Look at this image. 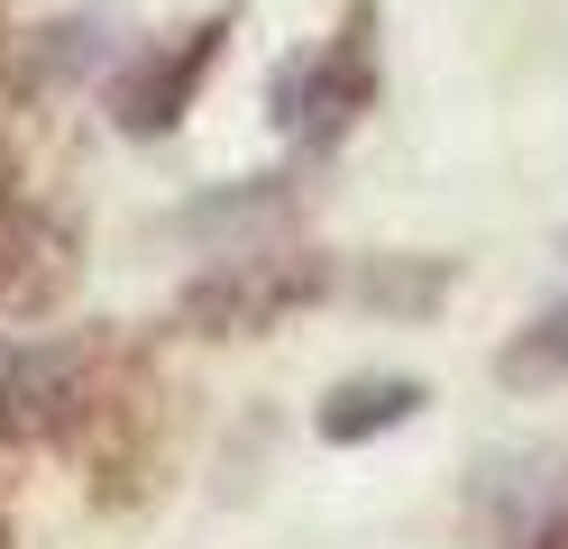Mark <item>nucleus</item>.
<instances>
[{
  "label": "nucleus",
  "mask_w": 568,
  "mask_h": 549,
  "mask_svg": "<svg viewBox=\"0 0 568 549\" xmlns=\"http://www.w3.org/2000/svg\"><path fill=\"white\" fill-rule=\"evenodd\" d=\"M422 403H432V385L404 376V366H376V376H339L322 403H312V439H322V449H367V439L404 430Z\"/></svg>",
  "instance_id": "obj_7"
},
{
  "label": "nucleus",
  "mask_w": 568,
  "mask_h": 549,
  "mask_svg": "<svg viewBox=\"0 0 568 549\" xmlns=\"http://www.w3.org/2000/svg\"><path fill=\"white\" fill-rule=\"evenodd\" d=\"M101 339L92 329H55V339H0V449H38V439H64L83 403Z\"/></svg>",
  "instance_id": "obj_5"
},
{
  "label": "nucleus",
  "mask_w": 568,
  "mask_h": 549,
  "mask_svg": "<svg viewBox=\"0 0 568 549\" xmlns=\"http://www.w3.org/2000/svg\"><path fill=\"white\" fill-rule=\"evenodd\" d=\"M294 202V174H247V183H221V193H202L174 211V238H211V230H247V220H266Z\"/></svg>",
  "instance_id": "obj_10"
},
{
  "label": "nucleus",
  "mask_w": 568,
  "mask_h": 549,
  "mask_svg": "<svg viewBox=\"0 0 568 549\" xmlns=\"http://www.w3.org/2000/svg\"><path fill=\"white\" fill-rule=\"evenodd\" d=\"M559 256H568V238H559Z\"/></svg>",
  "instance_id": "obj_13"
},
{
  "label": "nucleus",
  "mask_w": 568,
  "mask_h": 549,
  "mask_svg": "<svg viewBox=\"0 0 568 549\" xmlns=\"http://www.w3.org/2000/svg\"><path fill=\"white\" fill-rule=\"evenodd\" d=\"M0 549H10V522H0Z\"/></svg>",
  "instance_id": "obj_12"
},
{
  "label": "nucleus",
  "mask_w": 568,
  "mask_h": 549,
  "mask_svg": "<svg viewBox=\"0 0 568 549\" xmlns=\"http://www.w3.org/2000/svg\"><path fill=\"white\" fill-rule=\"evenodd\" d=\"M230 37H239V19L230 10H211V19H193V28H174V37H156L148 55H138L120 83H111V129L120 138H174L184 129V110L202 101V83H211V64L230 55Z\"/></svg>",
  "instance_id": "obj_4"
},
{
  "label": "nucleus",
  "mask_w": 568,
  "mask_h": 549,
  "mask_svg": "<svg viewBox=\"0 0 568 549\" xmlns=\"http://www.w3.org/2000/svg\"><path fill=\"white\" fill-rule=\"evenodd\" d=\"M523 549H568V512H559V522H541V531H531Z\"/></svg>",
  "instance_id": "obj_11"
},
{
  "label": "nucleus",
  "mask_w": 568,
  "mask_h": 549,
  "mask_svg": "<svg viewBox=\"0 0 568 549\" xmlns=\"http://www.w3.org/2000/svg\"><path fill=\"white\" fill-rule=\"evenodd\" d=\"M339 284L331 256L312 247H247V256H211V266L174 293V329L193 339H266L294 312H312Z\"/></svg>",
  "instance_id": "obj_3"
},
{
  "label": "nucleus",
  "mask_w": 568,
  "mask_h": 549,
  "mask_svg": "<svg viewBox=\"0 0 568 549\" xmlns=\"http://www.w3.org/2000/svg\"><path fill=\"white\" fill-rule=\"evenodd\" d=\"M74 284V230L38 202H0V321H38Z\"/></svg>",
  "instance_id": "obj_6"
},
{
  "label": "nucleus",
  "mask_w": 568,
  "mask_h": 549,
  "mask_svg": "<svg viewBox=\"0 0 568 549\" xmlns=\"http://www.w3.org/2000/svg\"><path fill=\"white\" fill-rule=\"evenodd\" d=\"M376 37H385V10H376V0H348L322 47L284 55L266 73V120H275L284 146L331 156V146L376 110V83H385V47H376Z\"/></svg>",
  "instance_id": "obj_2"
},
{
  "label": "nucleus",
  "mask_w": 568,
  "mask_h": 549,
  "mask_svg": "<svg viewBox=\"0 0 568 549\" xmlns=\"http://www.w3.org/2000/svg\"><path fill=\"white\" fill-rule=\"evenodd\" d=\"M0 10H10V0H0Z\"/></svg>",
  "instance_id": "obj_14"
},
{
  "label": "nucleus",
  "mask_w": 568,
  "mask_h": 549,
  "mask_svg": "<svg viewBox=\"0 0 568 549\" xmlns=\"http://www.w3.org/2000/svg\"><path fill=\"white\" fill-rule=\"evenodd\" d=\"M174 439H184V403H174L165 366L148 348H120L101 339L92 376H83V403L64 421L55 449L83 467V495L92 512H138L165 495V467H174Z\"/></svg>",
  "instance_id": "obj_1"
},
{
  "label": "nucleus",
  "mask_w": 568,
  "mask_h": 549,
  "mask_svg": "<svg viewBox=\"0 0 568 549\" xmlns=\"http://www.w3.org/2000/svg\"><path fill=\"white\" fill-rule=\"evenodd\" d=\"M348 293H358L367 312H385V321H432L449 293H458V256H422V247L367 256V266L348 275Z\"/></svg>",
  "instance_id": "obj_8"
},
{
  "label": "nucleus",
  "mask_w": 568,
  "mask_h": 549,
  "mask_svg": "<svg viewBox=\"0 0 568 549\" xmlns=\"http://www.w3.org/2000/svg\"><path fill=\"white\" fill-rule=\"evenodd\" d=\"M495 385L505 394H550L568 385V303H550L541 321H523L505 348H495Z\"/></svg>",
  "instance_id": "obj_9"
}]
</instances>
